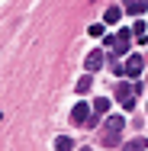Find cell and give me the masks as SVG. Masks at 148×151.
<instances>
[{
	"label": "cell",
	"instance_id": "1",
	"mask_svg": "<svg viewBox=\"0 0 148 151\" xmlns=\"http://www.w3.org/2000/svg\"><path fill=\"white\" fill-rule=\"evenodd\" d=\"M122 125H126V119L122 116H110V119L103 122V145L106 148H116V145H122Z\"/></svg>",
	"mask_w": 148,
	"mask_h": 151
},
{
	"label": "cell",
	"instance_id": "2",
	"mask_svg": "<svg viewBox=\"0 0 148 151\" xmlns=\"http://www.w3.org/2000/svg\"><path fill=\"white\" fill-rule=\"evenodd\" d=\"M139 90H142L139 84H119V87H116V100L126 106V109H132V106H135V93H139Z\"/></svg>",
	"mask_w": 148,
	"mask_h": 151
},
{
	"label": "cell",
	"instance_id": "3",
	"mask_svg": "<svg viewBox=\"0 0 148 151\" xmlns=\"http://www.w3.org/2000/svg\"><path fill=\"white\" fill-rule=\"evenodd\" d=\"M90 113H93V106H87V103H77L74 109H71V122L74 125H90Z\"/></svg>",
	"mask_w": 148,
	"mask_h": 151
},
{
	"label": "cell",
	"instance_id": "4",
	"mask_svg": "<svg viewBox=\"0 0 148 151\" xmlns=\"http://www.w3.org/2000/svg\"><path fill=\"white\" fill-rule=\"evenodd\" d=\"M103 61H106V55H103V48L90 52L87 58H84V71H90V74H93V71H100V68H103Z\"/></svg>",
	"mask_w": 148,
	"mask_h": 151
},
{
	"label": "cell",
	"instance_id": "5",
	"mask_svg": "<svg viewBox=\"0 0 148 151\" xmlns=\"http://www.w3.org/2000/svg\"><path fill=\"white\" fill-rule=\"evenodd\" d=\"M126 74H129V77H139V74H142V55H129V61H126Z\"/></svg>",
	"mask_w": 148,
	"mask_h": 151
},
{
	"label": "cell",
	"instance_id": "6",
	"mask_svg": "<svg viewBox=\"0 0 148 151\" xmlns=\"http://www.w3.org/2000/svg\"><path fill=\"white\" fill-rule=\"evenodd\" d=\"M119 16H122V10H119V6H110V10L103 13V23H110V26H113V23H119Z\"/></svg>",
	"mask_w": 148,
	"mask_h": 151
},
{
	"label": "cell",
	"instance_id": "7",
	"mask_svg": "<svg viewBox=\"0 0 148 151\" xmlns=\"http://www.w3.org/2000/svg\"><path fill=\"white\" fill-rule=\"evenodd\" d=\"M71 148H74V142H71L68 135H58V138H55V151H71Z\"/></svg>",
	"mask_w": 148,
	"mask_h": 151
},
{
	"label": "cell",
	"instance_id": "8",
	"mask_svg": "<svg viewBox=\"0 0 148 151\" xmlns=\"http://www.w3.org/2000/svg\"><path fill=\"white\" fill-rule=\"evenodd\" d=\"M90 106H93V113H103V116H106V109H110V100H106V96H97Z\"/></svg>",
	"mask_w": 148,
	"mask_h": 151
},
{
	"label": "cell",
	"instance_id": "9",
	"mask_svg": "<svg viewBox=\"0 0 148 151\" xmlns=\"http://www.w3.org/2000/svg\"><path fill=\"white\" fill-rule=\"evenodd\" d=\"M145 32H148V26H145V23H135V26H132V35H135V42H148V39H142Z\"/></svg>",
	"mask_w": 148,
	"mask_h": 151
},
{
	"label": "cell",
	"instance_id": "10",
	"mask_svg": "<svg viewBox=\"0 0 148 151\" xmlns=\"http://www.w3.org/2000/svg\"><path fill=\"white\" fill-rule=\"evenodd\" d=\"M126 6H129V13H145V3L142 0H126Z\"/></svg>",
	"mask_w": 148,
	"mask_h": 151
},
{
	"label": "cell",
	"instance_id": "11",
	"mask_svg": "<svg viewBox=\"0 0 148 151\" xmlns=\"http://www.w3.org/2000/svg\"><path fill=\"white\" fill-rule=\"evenodd\" d=\"M87 90H90V71L81 77V81H77V93H87Z\"/></svg>",
	"mask_w": 148,
	"mask_h": 151
},
{
	"label": "cell",
	"instance_id": "12",
	"mask_svg": "<svg viewBox=\"0 0 148 151\" xmlns=\"http://www.w3.org/2000/svg\"><path fill=\"white\" fill-rule=\"evenodd\" d=\"M126 151H145V142H142V138H132V142L126 145Z\"/></svg>",
	"mask_w": 148,
	"mask_h": 151
},
{
	"label": "cell",
	"instance_id": "13",
	"mask_svg": "<svg viewBox=\"0 0 148 151\" xmlns=\"http://www.w3.org/2000/svg\"><path fill=\"white\" fill-rule=\"evenodd\" d=\"M90 35H103V23H93L90 26Z\"/></svg>",
	"mask_w": 148,
	"mask_h": 151
}]
</instances>
